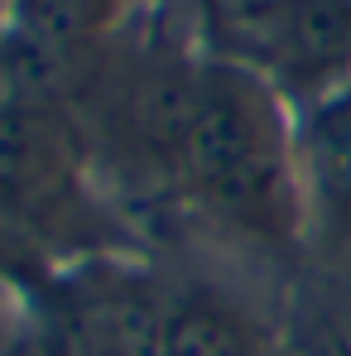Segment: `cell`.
Masks as SVG:
<instances>
[{
	"instance_id": "obj_5",
	"label": "cell",
	"mask_w": 351,
	"mask_h": 356,
	"mask_svg": "<svg viewBox=\"0 0 351 356\" xmlns=\"http://www.w3.org/2000/svg\"><path fill=\"white\" fill-rule=\"evenodd\" d=\"M255 39L298 82H327L351 63V0H265Z\"/></svg>"
},
{
	"instance_id": "obj_8",
	"label": "cell",
	"mask_w": 351,
	"mask_h": 356,
	"mask_svg": "<svg viewBox=\"0 0 351 356\" xmlns=\"http://www.w3.org/2000/svg\"><path fill=\"white\" fill-rule=\"evenodd\" d=\"M0 356H29L24 327H19L15 308H5V303H0Z\"/></svg>"
},
{
	"instance_id": "obj_6",
	"label": "cell",
	"mask_w": 351,
	"mask_h": 356,
	"mask_svg": "<svg viewBox=\"0 0 351 356\" xmlns=\"http://www.w3.org/2000/svg\"><path fill=\"white\" fill-rule=\"evenodd\" d=\"M111 5L116 0H15L10 44L34 67H58L106 29Z\"/></svg>"
},
{
	"instance_id": "obj_4",
	"label": "cell",
	"mask_w": 351,
	"mask_h": 356,
	"mask_svg": "<svg viewBox=\"0 0 351 356\" xmlns=\"http://www.w3.org/2000/svg\"><path fill=\"white\" fill-rule=\"evenodd\" d=\"M293 174L318 232L332 245L351 241V87L327 92L303 116L293 135Z\"/></svg>"
},
{
	"instance_id": "obj_3",
	"label": "cell",
	"mask_w": 351,
	"mask_h": 356,
	"mask_svg": "<svg viewBox=\"0 0 351 356\" xmlns=\"http://www.w3.org/2000/svg\"><path fill=\"white\" fill-rule=\"evenodd\" d=\"M72 188V145L54 111L0 102V207L19 217L54 212Z\"/></svg>"
},
{
	"instance_id": "obj_7",
	"label": "cell",
	"mask_w": 351,
	"mask_h": 356,
	"mask_svg": "<svg viewBox=\"0 0 351 356\" xmlns=\"http://www.w3.org/2000/svg\"><path fill=\"white\" fill-rule=\"evenodd\" d=\"M164 356H250L245 332L212 303H183L169 313Z\"/></svg>"
},
{
	"instance_id": "obj_2",
	"label": "cell",
	"mask_w": 351,
	"mask_h": 356,
	"mask_svg": "<svg viewBox=\"0 0 351 356\" xmlns=\"http://www.w3.org/2000/svg\"><path fill=\"white\" fill-rule=\"evenodd\" d=\"M169 313L145 275L116 265L67 275L49 318V356H164Z\"/></svg>"
},
{
	"instance_id": "obj_1",
	"label": "cell",
	"mask_w": 351,
	"mask_h": 356,
	"mask_svg": "<svg viewBox=\"0 0 351 356\" xmlns=\"http://www.w3.org/2000/svg\"><path fill=\"white\" fill-rule=\"evenodd\" d=\"M178 159L193 188L236 222L284 232L293 217V145L270 87L255 72H197V102Z\"/></svg>"
}]
</instances>
